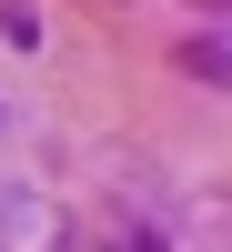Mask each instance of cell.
I'll return each mask as SVG.
<instances>
[{"label": "cell", "instance_id": "obj_1", "mask_svg": "<svg viewBox=\"0 0 232 252\" xmlns=\"http://www.w3.org/2000/svg\"><path fill=\"white\" fill-rule=\"evenodd\" d=\"M192 71H202V81H222V91H232V40H192Z\"/></svg>", "mask_w": 232, "mask_h": 252}, {"label": "cell", "instance_id": "obj_2", "mask_svg": "<svg viewBox=\"0 0 232 252\" xmlns=\"http://www.w3.org/2000/svg\"><path fill=\"white\" fill-rule=\"evenodd\" d=\"M101 252H172L162 232H141V222H121V232H101Z\"/></svg>", "mask_w": 232, "mask_h": 252}, {"label": "cell", "instance_id": "obj_3", "mask_svg": "<svg viewBox=\"0 0 232 252\" xmlns=\"http://www.w3.org/2000/svg\"><path fill=\"white\" fill-rule=\"evenodd\" d=\"M212 252H232V242H212Z\"/></svg>", "mask_w": 232, "mask_h": 252}]
</instances>
